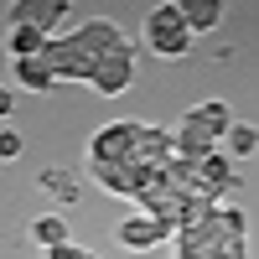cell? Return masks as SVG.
I'll list each match as a JSON object with an SVG mask.
<instances>
[{"label":"cell","mask_w":259,"mask_h":259,"mask_svg":"<svg viewBox=\"0 0 259 259\" xmlns=\"http://www.w3.org/2000/svg\"><path fill=\"white\" fill-rule=\"evenodd\" d=\"M171 135H177V156H182V161H192V166H202V161H212V156L223 150V140L212 135V130H207L197 114H192V109L182 114V124L171 130Z\"/></svg>","instance_id":"cell-4"},{"label":"cell","mask_w":259,"mask_h":259,"mask_svg":"<svg viewBox=\"0 0 259 259\" xmlns=\"http://www.w3.org/2000/svg\"><path fill=\"white\" fill-rule=\"evenodd\" d=\"M212 223H218V233H228V239H244V228H249L244 207H233V202H218V207H212Z\"/></svg>","instance_id":"cell-16"},{"label":"cell","mask_w":259,"mask_h":259,"mask_svg":"<svg viewBox=\"0 0 259 259\" xmlns=\"http://www.w3.org/2000/svg\"><path fill=\"white\" fill-rule=\"evenodd\" d=\"M16 68V83L21 89H31V94H47V89H57V73L47 68L41 57H26V62H11Z\"/></svg>","instance_id":"cell-11"},{"label":"cell","mask_w":259,"mask_h":259,"mask_svg":"<svg viewBox=\"0 0 259 259\" xmlns=\"http://www.w3.org/2000/svg\"><path fill=\"white\" fill-rule=\"evenodd\" d=\"M83 259H99V254H83Z\"/></svg>","instance_id":"cell-21"},{"label":"cell","mask_w":259,"mask_h":259,"mask_svg":"<svg viewBox=\"0 0 259 259\" xmlns=\"http://www.w3.org/2000/svg\"><path fill=\"white\" fill-rule=\"evenodd\" d=\"M16 156H21V135L6 124V130H0V161H16Z\"/></svg>","instance_id":"cell-17"},{"label":"cell","mask_w":259,"mask_h":259,"mask_svg":"<svg viewBox=\"0 0 259 259\" xmlns=\"http://www.w3.org/2000/svg\"><path fill=\"white\" fill-rule=\"evenodd\" d=\"M192 114H197V119H202L218 140L233 130V114H228V104H223V99H202V104H192Z\"/></svg>","instance_id":"cell-15"},{"label":"cell","mask_w":259,"mask_h":259,"mask_svg":"<svg viewBox=\"0 0 259 259\" xmlns=\"http://www.w3.org/2000/svg\"><path fill=\"white\" fill-rule=\"evenodd\" d=\"M89 249H78V244H62V249H47V259H83Z\"/></svg>","instance_id":"cell-19"},{"label":"cell","mask_w":259,"mask_h":259,"mask_svg":"<svg viewBox=\"0 0 259 259\" xmlns=\"http://www.w3.org/2000/svg\"><path fill=\"white\" fill-rule=\"evenodd\" d=\"M218 21H223V0H187V26H192V36L218 31Z\"/></svg>","instance_id":"cell-12"},{"label":"cell","mask_w":259,"mask_h":259,"mask_svg":"<svg viewBox=\"0 0 259 259\" xmlns=\"http://www.w3.org/2000/svg\"><path fill=\"white\" fill-rule=\"evenodd\" d=\"M218 259H249V244L244 239H223L218 244Z\"/></svg>","instance_id":"cell-18"},{"label":"cell","mask_w":259,"mask_h":259,"mask_svg":"<svg viewBox=\"0 0 259 259\" xmlns=\"http://www.w3.org/2000/svg\"><path fill=\"white\" fill-rule=\"evenodd\" d=\"M47 31H41V26H31V21H21V26H11V41H6V47H11V57L16 62H26V57H41V52H47Z\"/></svg>","instance_id":"cell-10"},{"label":"cell","mask_w":259,"mask_h":259,"mask_svg":"<svg viewBox=\"0 0 259 259\" xmlns=\"http://www.w3.org/2000/svg\"><path fill=\"white\" fill-rule=\"evenodd\" d=\"M145 47L156 57H187L192 52V26H187V6L166 0V6L145 11Z\"/></svg>","instance_id":"cell-2"},{"label":"cell","mask_w":259,"mask_h":259,"mask_svg":"<svg viewBox=\"0 0 259 259\" xmlns=\"http://www.w3.org/2000/svg\"><path fill=\"white\" fill-rule=\"evenodd\" d=\"M223 156H228V161H249V156H259V130H254V124H233L228 135H223Z\"/></svg>","instance_id":"cell-13"},{"label":"cell","mask_w":259,"mask_h":259,"mask_svg":"<svg viewBox=\"0 0 259 259\" xmlns=\"http://www.w3.org/2000/svg\"><path fill=\"white\" fill-rule=\"evenodd\" d=\"M114 52H130L124 31L114 26V21L94 16V21H83V26H73L68 36H52L47 52H41V62L57 73V83H94L99 62L114 57Z\"/></svg>","instance_id":"cell-1"},{"label":"cell","mask_w":259,"mask_h":259,"mask_svg":"<svg viewBox=\"0 0 259 259\" xmlns=\"http://www.w3.org/2000/svg\"><path fill=\"white\" fill-rule=\"evenodd\" d=\"M6 16H11V26L31 21V26H41V31L52 36V26H57V21H68L73 6H68V0H21V6H6Z\"/></svg>","instance_id":"cell-6"},{"label":"cell","mask_w":259,"mask_h":259,"mask_svg":"<svg viewBox=\"0 0 259 259\" xmlns=\"http://www.w3.org/2000/svg\"><path fill=\"white\" fill-rule=\"evenodd\" d=\"M31 239H36L41 249H62V244H73V239H68V223H62V212L36 218V223H31Z\"/></svg>","instance_id":"cell-14"},{"label":"cell","mask_w":259,"mask_h":259,"mask_svg":"<svg viewBox=\"0 0 259 259\" xmlns=\"http://www.w3.org/2000/svg\"><path fill=\"white\" fill-rule=\"evenodd\" d=\"M11 109H16V89H0V114L11 119Z\"/></svg>","instance_id":"cell-20"},{"label":"cell","mask_w":259,"mask_h":259,"mask_svg":"<svg viewBox=\"0 0 259 259\" xmlns=\"http://www.w3.org/2000/svg\"><path fill=\"white\" fill-rule=\"evenodd\" d=\"M135 161L166 171L171 161H177V135H171V130H161V124H145V130H140V145H135Z\"/></svg>","instance_id":"cell-8"},{"label":"cell","mask_w":259,"mask_h":259,"mask_svg":"<svg viewBox=\"0 0 259 259\" xmlns=\"http://www.w3.org/2000/svg\"><path fill=\"white\" fill-rule=\"evenodd\" d=\"M36 187L47 192V197H57L62 207L78 202V192H83V187H78V177H73L68 166H41V171H36Z\"/></svg>","instance_id":"cell-9"},{"label":"cell","mask_w":259,"mask_h":259,"mask_svg":"<svg viewBox=\"0 0 259 259\" xmlns=\"http://www.w3.org/2000/svg\"><path fill=\"white\" fill-rule=\"evenodd\" d=\"M130 83H135V47H130V52H114V57H104L89 89H99L104 99H119Z\"/></svg>","instance_id":"cell-5"},{"label":"cell","mask_w":259,"mask_h":259,"mask_svg":"<svg viewBox=\"0 0 259 259\" xmlns=\"http://www.w3.org/2000/svg\"><path fill=\"white\" fill-rule=\"evenodd\" d=\"M140 130H145V124H135V119H114V124H104L99 135L89 140V161H135Z\"/></svg>","instance_id":"cell-3"},{"label":"cell","mask_w":259,"mask_h":259,"mask_svg":"<svg viewBox=\"0 0 259 259\" xmlns=\"http://www.w3.org/2000/svg\"><path fill=\"white\" fill-rule=\"evenodd\" d=\"M166 239H177V228H166V223H156V218H145V212H135V218H124V223H119V244H124L130 254L156 249V244H166Z\"/></svg>","instance_id":"cell-7"}]
</instances>
